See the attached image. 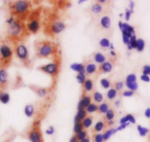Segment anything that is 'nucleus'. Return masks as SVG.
Returning <instances> with one entry per match:
<instances>
[{
  "mask_svg": "<svg viewBox=\"0 0 150 142\" xmlns=\"http://www.w3.org/2000/svg\"><path fill=\"white\" fill-rule=\"evenodd\" d=\"M25 31H27V28L20 19H15L13 22L8 24V36L12 40L16 41L21 39L24 36Z\"/></svg>",
  "mask_w": 150,
  "mask_h": 142,
  "instance_id": "f03ea898",
  "label": "nucleus"
},
{
  "mask_svg": "<svg viewBox=\"0 0 150 142\" xmlns=\"http://www.w3.org/2000/svg\"><path fill=\"white\" fill-rule=\"evenodd\" d=\"M134 7H135V3H134V2H132V1H130V2H129V8H130V11L132 13H133V9H134Z\"/></svg>",
  "mask_w": 150,
  "mask_h": 142,
  "instance_id": "6e6d98bb",
  "label": "nucleus"
},
{
  "mask_svg": "<svg viewBox=\"0 0 150 142\" xmlns=\"http://www.w3.org/2000/svg\"><path fill=\"white\" fill-rule=\"evenodd\" d=\"M26 28H27V32L33 34H36L38 33L41 28V23H40L38 17L33 14L29 19V21L26 25Z\"/></svg>",
  "mask_w": 150,
  "mask_h": 142,
  "instance_id": "1a4fd4ad",
  "label": "nucleus"
},
{
  "mask_svg": "<svg viewBox=\"0 0 150 142\" xmlns=\"http://www.w3.org/2000/svg\"><path fill=\"white\" fill-rule=\"evenodd\" d=\"M104 127H105V123H104V121H99L95 124L94 127H93V131L95 133H99V132H101L103 130Z\"/></svg>",
  "mask_w": 150,
  "mask_h": 142,
  "instance_id": "c85d7f7f",
  "label": "nucleus"
},
{
  "mask_svg": "<svg viewBox=\"0 0 150 142\" xmlns=\"http://www.w3.org/2000/svg\"><path fill=\"white\" fill-rule=\"evenodd\" d=\"M143 75H150V66H144L143 68Z\"/></svg>",
  "mask_w": 150,
  "mask_h": 142,
  "instance_id": "49530a36",
  "label": "nucleus"
},
{
  "mask_svg": "<svg viewBox=\"0 0 150 142\" xmlns=\"http://www.w3.org/2000/svg\"><path fill=\"white\" fill-rule=\"evenodd\" d=\"M93 59H94L95 61L96 62L99 64H102L103 63H105V60H106V58L104 55L102 53H96V54L93 56Z\"/></svg>",
  "mask_w": 150,
  "mask_h": 142,
  "instance_id": "4be33fe9",
  "label": "nucleus"
},
{
  "mask_svg": "<svg viewBox=\"0 0 150 142\" xmlns=\"http://www.w3.org/2000/svg\"><path fill=\"white\" fill-rule=\"evenodd\" d=\"M130 38L131 37H129V36H126V35H122V40H123V43H125V45H128Z\"/></svg>",
  "mask_w": 150,
  "mask_h": 142,
  "instance_id": "09e8293b",
  "label": "nucleus"
},
{
  "mask_svg": "<svg viewBox=\"0 0 150 142\" xmlns=\"http://www.w3.org/2000/svg\"><path fill=\"white\" fill-rule=\"evenodd\" d=\"M13 51L7 43H3L0 45V69H5L11 63Z\"/></svg>",
  "mask_w": 150,
  "mask_h": 142,
  "instance_id": "39448f33",
  "label": "nucleus"
},
{
  "mask_svg": "<svg viewBox=\"0 0 150 142\" xmlns=\"http://www.w3.org/2000/svg\"><path fill=\"white\" fill-rule=\"evenodd\" d=\"M80 142H91V139L89 137H87V138H86L85 139H83V140L80 141Z\"/></svg>",
  "mask_w": 150,
  "mask_h": 142,
  "instance_id": "13d9d810",
  "label": "nucleus"
},
{
  "mask_svg": "<svg viewBox=\"0 0 150 142\" xmlns=\"http://www.w3.org/2000/svg\"><path fill=\"white\" fill-rule=\"evenodd\" d=\"M93 100L96 102H97V103H101L104 99L103 95H102V93H100L99 91H95V92L93 93Z\"/></svg>",
  "mask_w": 150,
  "mask_h": 142,
  "instance_id": "bb28decb",
  "label": "nucleus"
},
{
  "mask_svg": "<svg viewBox=\"0 0 150 142\" xmlns=\"http://www.w3.org/2000/svg\"><path fill=\"white\" fill-rule=\"evenodd\" d=\"M11 97L8 93L5 91H0V102L2 104H8L10 102Z\"/></svg>",
  "mask_w": 150,
  "mask_h": 142,
  "instance_id": "6ab92c4d",
  "label": "nucleus"
},
{
  "mask_svg": "<svg viewBox=\"0 0 150 142\" xmlns=\"http://www.w3.org/2000/svg\"><path fill=\"white\" fill-rule=\"evenodd\" d=\"M119 27L120 30L122 31V35H126V36L132 37L133 35H135V29L133 27L128 24L127 23H124L122 21L119 22Z\"/></svg>",
  "mask_w": 150,
  "mask_h": 142,
  "instance_id": "9d476101",
  "label": "nucleus"
},
{
  "mask_svg": "<svg viewBox=\"0 0 150 142\" xmlns=\"http://www.w3.org/2000/svg\"><path fill=\"white\" fill-rule=\"evenodd\" d=\"M129 124H130V123H125V124H121L119 126V127H117V128L116 129V132L117 131H121V130H124V129H125L127 127H128V126L129 125Z\"/></svg>",
  "mask_w": 150,
  "mask_h": 142,
  "instance_id": "de8ad7c7",
  "label": "nucleus"
},
{
  "mask_svg": "<svg viewBox=\"0 0 150 142\" xmlns=\"http://www.w3.org/2000/svg\"><path fill=\"white\" fill-rule=\"evenodd\" d=\"M141 80L142 81H144V82H149L150 81V78L148 75H142L141 76Z\"/></svg>",
  "mask_w": 150,
  "mask_h": 142,
  "instance_id": "603ef678",
  "label": "nucleus"
},
{
  "mask_svg": "<svg viewBox=\"0 0 150 142\" xmlns=\"http://www.w3.org/2000/svg\"><path fill=\"white\" fill-rule=\"evenodd\" d=\"M100 84L102 88H105V89H108L110 86V82L107 78H102V79H101Z\"/></svg>",
  "mask_w": 150,
  "mask_h": 142,
  "instance_id": "4c0bfd02",
  "label": "nucleus"
},
{
  "mask_svg": "<svg viewBox=\"0 0 150 142\" xmlns=\"http://www.w3.org/2000/svg\"><path fill=\"white\" fill-rule=\"evenodd\" d=\"M109 48H110V50H112V51H114V46H113L112 43H110V46Z\"/></svg>",
  "mask_w": 150,
  "mask_h": 142,
  "instance_id": "052dcab7",
  "label": "nucleus"
},
{
  "mask_svg": "<svg viewBox=\"0 0 150 142\" xmlns=\"http://www.w3.org/2000/svg\"><path fill=\"white\" fill-rule=\"evenodd\" d=\"M91 103V97L88 95L83 94L81 99L80 100L78 104V110L86 109L90 104Z\"/></svg>",
  "mask_w": 150,
  "mask_h": 142,
  "instance_id": "9b49d317",
  "label": "nucleus"
},
{
  "mask_svg": "<svg viewBox=\"0 0 150 142\" xmlns=\"http://www.w3.org/2000/svg\"><path fill=\"white\" fill-rule=\"evenodd\" d=\"M144 47H145V42L143 39L139 38L137 39L136 42V50H138V52H142L144 50Z\"/></svg>",
  "mask_w": 150,
  "mask_h": 142,
  "instance_id": "2f4dec72",
  "label": "nucleus"
},
{
  "mask_svg": "<svg viewBox=\"0 0 150 142\" xmlns=\"http://www.w3.org/2000/svg\"><path fill=\"white\" fill-rule=\"evenodd\" d=\"M117 94V91H116L114 88H110L108 91V92H107V97H108V99H110V100H112V99H114L116 97Z\"/></svg>",
  "mask_w": 150,
  "mask_h": 142,
  "instance_id": "393cba45",
  "label": "nucleus"
},
{
  "mask_svg": "<svg viewBox=\"0 0 150 142\" xmlns=\"http://www.w3.org/2000/svg\"><path fill=\"white\" fill-rule=\"evenodd\" d=\"M76 78H77V82H79V83L83 84V83H84V82H86V74L78 73V74H77V77H76Z\"/></svg>",
  "mask_w": 150,
  "mask_h": 142,
  "instance_id": "58836bf2",
  "label": "nucleus"
},
{
  "mask_svg": "<svg viewBox=\"0 0 150 142\" xmlns=\"http://www.w3.org/2000/svg\"><path fill=\"white\" fill-rule=\"evenodd\" d=\"M112 70V64L110 62L105 61L99 66V71L102 73H109Z\"/></svg>",
  "mask_w": 150,
  "mask_h": 142,
  "instance_id": "ddd939ff",
  "label": "nucleus"
},
{
  "mask_svg": "<svg viewBox=\"0 0 150 142\" xmlns=\"http://www.w3.org/2000/svg\"><path fill=\"white\" fill-rule=\"evenodd\" d=\"M137 77L135 74H129L126 77V82H136Z\"/></svg>",
  "mask_w": 150,
  "mask_h": 142,
  "instance_id": "ea45409f",
  "label": "nucleus"
},
{
  "mask_svg": "<svg viewBox=\"0 0 150 142\" xmlns=\"http://www.w3.org/2000/svg\"><path fill=\"white\" fill-rule=\"evenodd\" d=\"M69 142H80L78 141V139H77V136H76V135H74V136H72L71 138L70 141H69Z\"/></svg>",
  "mask_w": 150,
  "mask_h": 142,
  "instance_id": "864d4df0",
  "label": "nucleus"
},
{
  "mask_svg": "<svg viewBox=\"0 0 150 142\" xmlns=\"http://www.w3.org/2000/svg\"><path fill=\"white\" fill-rule=\"evenodd\" d=\"M115 116V113L114 111L112 109H109V111L105 114V119L108 121H112L113 119H114Z\"/></svg>",
  "mask_w": 150,
  "mask_h": 142,
  "instance_id": "c9c22d12",
  "label": "nucleus"
},
{
  "mask_svg": "<svg viewBox=\"0 0 150 142\" xmlns=\"http://www.w3.org/2000/svg\"><path fill=\"white\" fill-rule=\"evenodd\" d=\"M111 25V20L108 16H104L100 19V26L103 29H109Z\"/></svg>",
  "mask_w": 150,
  "mask_h": 142,
  "instance_id": "f3484780",
  "label": "nucleus"
},
{
  "mask_svg": "<svg viewBox=\"0 0 150 142\" xmlns=\"http://www.w3.org/2000/svg\"><path fill=\"white\" fill-rule=\"evenodd\" d=\"M93 88V82L91 79H87L83 83V90L85 92H89L92 91Z\"/></svg>",
  "mask_w": 150,
  "mask_h": 142,
  "instance_id": "aec40b11",
  "label": "nucleus"
},
{
  "mask_svg": "<svg viewBox=\"0 0 150 142\" xmlns=\"http://www.w3.org/2000/svg\"><path fill=\"white\" fill-rule=\"evenodd\" d=\"M91 11L93 13L99 14L102 11V6L99 3H95L91 7Z\"/></svg>",
  "mask_w": 150,
  "mask_h": 142,
  "instance_id": "a878e982",
  "label": "nucleus"
},
{
  "mask_svg": "<svg viewBox=\"0 0 150 142\" xmlns=\"http://www.w3.org/2000/svg\"><path fill=\"white\" fill-rule=\"evenodd\" d=\"M144 114H145V116L146 117V118H150V108H146Z\"/></svg>",
  "mask_w": 150,
  "mask_h": 142,
  "instance_id": "5fc2aeb1",
  "label": "nucleus"
},
{
  "mask_svg": "<svg viewBox=\"0 0 150 142\" xmlns=\"http://www.w3.org/2000/svg\"><path fill=\"white\" fill-rule=\"evenodd\" d=\"M76 136H77V139H78L79 141H80L83 140V139H85L86 138L88 137V133L86 130H83V131H81L80 133H79L78 134L76 135Z\"/></svg>",
  "mask_w": 150,
  "mask_h": 142,
  "instance_id": "a19ab883",
  "label": "nucleus"
},
{
  "mask_svg": "<svg viewBox=\"0 0 150 142\" xmlns=\"http://www.w3.org/2000/svg\"><path fill=\"white\" fill-rule=\"evenodd\" d=\"M24 114L29 118H31L34 114V106L32 104H28L24 108Z\"/></svg>",
  "mask_w": 150,
  "mask_h": 142,
  "instance_id": "412c9836",
  "label": "nucleus"
},
{
  "mask_svg": "<svg viewBox=\"0 0 150 142\" xmlns=\"http://www.w3.org/2000/svg\"><path fill=\"white\" fill-rule=\"evenodd\" d=\"M115 105L116 107H119L121 105V100L120 99H117V100L115 101Z\"/></svg>",
  "mask_w": 150,
  "mask_h": 142,
  "instance_id": "4d7b16f0",
  "label": "nucleus"
},
{
  "mask_svg": "<svg viewBox=\"0 0 150 142\" xmlns=\"http://www.w3.org/2000/svg\"><path fill=\"white\" fill-rule=\"evenodd\" d=\"M136 42H137V38L135 35H133L132 37L129 39V42L128 43V45H127V46L128 50H132V49L136 48Z\"/></svg>",
  "mask_w": 150,
  "mask_h": 142,
  "instance_id": "b1692460",
  "label": "nucleus"
},
{
  "mask_svg": "<svg viewBox=\"0 0 150 142\" xmlns=\"http://www.w3.org/2000/svg\"><path fill=\"white\" fill-rule=\"evenodd\" d=\"M35 91L39 97H44L47 94V89L45 88H38V90H35Z\"/></svg>",
  "mask_w": 150,
  "mask_h": 142,
  "instance_id": "37998d69",
  "label": "nucleus"
},
{
  "mask_svg": "<svg viewBox=\"0 0 150 142\" xmlns=\"http://www.w3.org/2000/svg\"><path fill=\"white\" fill-rule=\"evenodd\" d=\"M36 55L41 58H47L57 53V48L54 43L49 40H40L36 42L35 45Z\"/></svg>",
  "mask_w": 150,
  "mask_h": 142,
  "instance_id": "f257e3e1",
  "label": "nucleus"
},
{
  "mask_svg": "<svg viewBox=\"0 0 150 142\" xmlns=\"http://www.w3.org/2000/svg\"><path fill=\"white\" fill-rule=\"evenodd\" d=\"M85 70L86 74L88 75H91L94 74L97 71V66L96 64L93 63H89L85 66Z\"/></svg>",
  "mask_w": 150,
  "mask_h": 142,
  "instance_id": "dca6fc26",
  "label": "nucleus"
},
{
  "mask_svg": "<svg viewBox=\"0 0 150 142\" xmlns=\"http://www.w3.org/2000/svg\"><path fill=\"white\" fill-rule=\"evenodd\" d=\"M133 91H129V90H127V91H124L122 95H123V97H130L133 96Z\"/></svg>",
  "mask_w": 150,
  "mask_h": 142,
  "instance_id": "a18cd8bd",
  "label": "nucleus"
},
{
  "mask_svg": "<svg viewBox=\"0 0 150 142\" xmlns=\"http://www.w3.org/2000/svg\"><path fill=\"white\" fill-rule=\"evenodd\" d=\"M115 89L116 91H122V88H124V82L122 81H119V82H116L114 85Z\"/></svg>",
  "mask_w": 150,
  "mask_h": 142,
  "instance_id": "c03bdc74",
  "label": "nucleus"
},
{
  "mask_svg": "<svg viewBox=\"0 0 150 142\" xmlns=\"http://www.w3.org/2000/svg\"><path fill=\"white\" fill-rule=\"evenodd\" d=\"M83 129H84V127H83L82 122L76 123V124H74V133L77 135L81 131H83Z\"/></svg>",
  "mask_w": 150,
  "mask_h": 142,
  "instance_id": "f704fd0d",
  "label": "nucleus"
},
{
  "mask_svg": "<svg viewBox=\"0 0 150 142\" xmlns=\"http://www.w3.org/2000/svg\"><path fill=\"white\" fill-rule=\"evenodd\" d=\"M27 137L31 142H44L42 133L40 128V123L35 122L27 133Z\"/></svg>",
  "mask_w": 150,
  "mask_h": 142,
  "instance_id": "0eeeda50",
  "label": "nucleus"
},
{
  "mask_svg": "<svg viewBox=\"0 0 150 142\" xmlns=\"http://www.w3.org/2000/svg\"><path fill=\"white\" fill-rule=\"evenodd\" d=\"M110 55L112 57H116V53H115V51H112V50H110Z\"/></svg>",
  "mask_w": 150,
  "mask_h": 142,
  "instance_id": "bf43d9fd",
  "label": "nucleus"
},
{
  "mask_svg": "<svg viewBox=\"0 0 150 142\" xmlns=\"http://www.w3.org/2000/svg\"><path fill=\"white\" fill-rule=\"evenodd\" d=\"M66 29V24L57 18H52L45 25V33L50 36H55Z\"/></svg>",
  "mask_w": 150,
  "mask_h": 142,
  "instance_id": "20e7f679",
  "label": "nucleus"
},
{
  "mask_svg": "<svg viewBox=\"0 0 150 142\" xmlns=\"http://www.w3.org/2000/svg\"><path fill=\"white\" fill-rule=\"evenodd\" d=\"M132 13L131 12L130 10L129 9H127L126 11H125V20L126 21H129V18H130V16H131V14H132Z\"/></svg>",
  "mask_w": 150,
  "mask_h": 142,
  "instance_id": "8fccbe9b",
  "label": "nucleus"
},
{
  "mask_svg": "<svg viewBox=\"0 0 150 142\" xmlns=\"http://www.w3.org/2000/svg\"><path fill=\"white\" fill-rule=\"evenodd\" d=\"M116 133V130L114 128H111L110 129V130H108L107 131H105V133L103 134L104 141H108V139L112 136V135L115 134Z\"/></svg>",
  "mask_w": 150,
  "mask_h": 142,
  "instance_id": "cd10ccee",
  "label": "nucleus"
},
{
  "mask_svg": "<svg viewBox=\"0 0 150 142\" xmlns=\"http://www.w3.org/2000/svg\"><path fill=\"white\" fill-rule=\"evenodd\" d=\"M128 122L132 123V124L135 123V119L132 114H127L120 119V124H125Z\"/></svg>",
  "mask_w": 150,
  "mask_h": 142,
  "instance_id": "a211bd4d",
  "label": "nucleus"
},
{
  "mask_svg": "<svg viewBox=\"0 0 150 142\" xmlns=\"http://www.w3.org/2000/svg\"><path fill=\"white\" fill-rule=\"evenodd\" d=\"M15 54L16 57L24 63L25 66H30V60L27 46L22 43H17L15 46Z\"/></svg>",
  "mask_w": 150,
  "mask_h": 142,
  "instance_id": "423d86ee",
  "label": "nucleus"
},
{
  "mask_svg": "<svg viewBox=\"0 0 150 142\" xmlns=\"http://www.w3.org/2000/svg\"><path fill=\"white\" fill-rule=\"evenodd\" d=\"M98 3H105V2H106V1H105V0H98Z\"/></svg>",
  "mask_w": 150,
  "mask_h": 142,
  "instance_id": "680f3d73",
  "label": "nucleus"
},
{
  "mask_svg": "<svg viewBox=\"0 0 150 142\" xmlns=\"http://www.w3.org/2000/svg\"><path fill=\"white\" fill-rule=\"evenodd\" d=\"M109 105H108V103L106 102H103V103H101L100 105H99V112L100 114H106L108 111H109Z\"/></svg>",
  "mask_w": 150,
  "mask_h": 142,
  "instance_id": "c756f323",
  "label": "nucleus"
},
{
  "mask_svg": "<svg viewBox=\"0 0 150 142\" xmlns=\"http://www.w3.org/2000/svg\"><path fill=\"white\" fill-rule=\"evenodd\" d=\"M112 124H113V121H108V125H112Z\"/></svg>",
  "mask_w": 150,
  "mask_h": 142,
  "instance_id": "e2e57ef3",
  "label": "nucleus"
},
{
  "mask_svg": "<svg viewBox=\"0 0 150 142\" xmlns=\"http://www.w3.org/2000/svg\"><path fill=\"white\" fill-rule=\"evenodd\" d=\"M93 141L94 142H104L103 134L101 133H96L93 135Z\"/></svg>",
  "mask_w": 150,
  "mask_h": 142,
  "instance_id": "79ce46f5",
  "label": "nucleus"
},
{
  "mask_svg": "<svg viewBox=\"0 0 150 142\" xmlns=\"http://www.w3.org/2000/svg\"><path fill=\"white\" fill-rule=\"evenodd\" d=\"M54 133V128L53 126H50L48 129L46 130V133L47 135H52Z\"/></svg>",
  "mask_w": 150,
  "mask_h": 142,
  "instance_id": "3c124183",
  "label": "nucleus"
},
{
  "mask_svg": "<svg viewBox=\"0 0 150 142\" xmlns=\"http://www.w3.org/2000/svg\"><path fill=\"white\" fill-rule=\"evenodd\" d=\"M82 124L84 128L88 129L91 127L93 124V117L91 116H86L84 119L82 121Z\"/></svg>",
  "mask_w": 150,
  "mask_h": 142,
  "instance_id": "5701e85b",
  "label": "nucleus"
},
{
  "mask_svg": "<svg viewBox=\"0 0 150 142\" xmlns=\"http://www.w3.org/2000/svg\"><path fill=\"white\" fill-rule=\"evenodd\" d=\"M126 86L127 87L128 89L131 91H135L138 90V85L137 82H126Z\"/></svg>",
  "mask_w": 150,
  "mask_h": 142,
  "instance_id": "e433bc0d",
  "label": "nucleus"
},
{
  "mask_svg": "<svg viewBox=\"0 0 150 142\" xmlns=\"http://www.w3.org/2000/svg\"><path fill=\"white\" fill-rule=\"evenodd\" d=\"M8 82V74L5 69H0V88L7 86Z\"/></svg>",
  "mask_w": 150,
  "mask_h": 142,
  "instance_id": "f8f14e48",
  "label": "nucleus"
},
{
  "mask_svg": "<svg viewBox=\"0 0 150 142\" xmlns=\"http://www.w3.org/2000/svg\"><path fill=\"white\" fill-rule=\"evenodd\" d=\"M99 109V106L97 105H96L95 103H91L87 108H86V112L88 113V114H91V113L96 112Z\"/></svg>",
  "mask_w": 150,
  "mask_h": 142,
  "instance_id": "7c9ffc66",
  "label": "nucleus"
},
{
  "mask_svg": "<svg viewBox=\"0 0 150 142\" xmlns=\"http://www.w3.org/2000/svg\"><path fill=\"white\" fill-rule=\"evenodd\" d=\"M86 2V1H85V0H80V1H79V3H83V2Z\"/></svg>",
  "mask_w": 150,
  "mask_h": 142,
  "instance_id": "0e129e2a",
  "label": "nucleus"
},
{
  "mask_svg": "<svg viewBox=\"0 0 150 142\" xmlns=\"http://www.w3.org/2000/svg\"><path fill=\"white\" fill-rule=\"evenodd\" d=\"M9 7L13 15L21 18L27 15L32 6L28 1H16L11 2Z\"/></svg>",
  "mask_w": 150,
  "mask_h": 142,
  "instance_id": "7ed1b4c3",
  "label": "nucleus"
},
{
  "mask_svg": "<svg viewBox=\"0 0 150 142\" xmlns=\"http://www.w3.org/2000/svg\"><path fill=\"white\" fill-rule=\"evenodd\" d=\"M71 69H72L74 72H77L78 73H84L86 74V70H85V65L83 63H72L70 66Z\"/></svg>",
  "mask_w": 150,
  "mask_h": 142,
  "instance_id": "2eb2a0df",
  "label": "nucleus"
},
{
  "mask_svg": "<svg viewBox=\"0 0 150 142\" xmlns=\"http://www.w3.org/2000/svg\"><path fill=\"white\" fill-rule=\"evenodd\" d=\"M87 116V112H86V109H81L78 110L77 113V115L74 117V124L79 122H82L83 119Z\"/></svg>",
  "mask_w": 150,
  "mask_h": 142,
  "instance_id": "4468645a",
  "label": "nucleus"
},
{
  "mask_svg": "<svg viewBox=\"0 0 150 142\" xmlns=\"http://www.w3.org/2000/svg\"><path fill=\"white\" fill-rule=\"evenodd\" d=\"M110 42L109 39L107 38H103L99 40V46L102 48H109L110 46Z\"/></svg>",
  "mask_w": 150,
  "mask_h": 142,
  "instance_id": "473e14b6",
  "label": "nucleus"
},
{
  "mask_svg": "<svg viewBox=\"0 0 150 142\" xmlns=\"http://www.w3.org/2000/svg\"><path fill=\"white\" fill-rule=\"evenodd\" d=\"M119 16L122 17V16H123V14H120V15H119Z\"/></svg>",
  "mask_w": 150,
  "mask_h": 142,
  "instance_id": "69168bd1",
  "label": "nucleus"
},
{
  "mask_svg": "<svg viewBox=\"0 0 150 142\" xmlns=\"http://www.w3.org/2000/svg\"><path fill=\"white\" fill-rule=\"evenodd\" d=\"M41 71H42L44 73L50 75L52 76L53 77L57 76L59 73V69H60V63H59V60L52 62V63L46 64L44 66H41L39 69Z\"/></svg>",
  "mask_w": 150,
  "mask_h": 142,
  "instance_id": "6e6552de",
  "label": "nucleus"
},
{
  "mask_svg": "<svg viewBox=\"0 0 150 142\" xmlns=\"http://www.w3.org/2000/svg\"><path fill=\"white\" fill-rule=\"evenodd\" d=\"M137 130H138V133H139L140 136H142V137H144V136H146L147 133H149L148 128H146V127H142V126L141 125H138V127H137Z\"/></svg>",
  "mask_w": 150,
  "mask_h": 142,
  "instance_id": "72a5a7b5",
  "label": "nucleus"
}]
</instances>
